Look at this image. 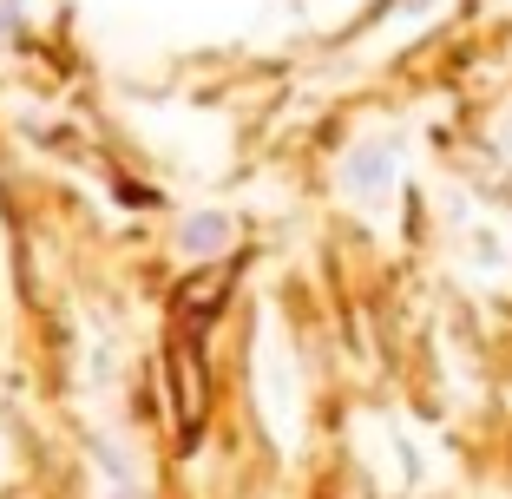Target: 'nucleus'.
Here are the masks:
<instances>
[{"label": "nucleus", "instance_id": "f257e3e1", "mask_svg": "<svg viewBox=\"0 0 512 499\" xmlns=\"http://www.w3.org/2000/svg\"><path fill=\"white\" fill-rule=\"evenodd\" d=\"M394 178H401V145L394 138H368V145H355V152L342 158V191L355 197V204H388Z\"/></svg>", "mask_w": 512, "mask_h": 499}, {"label": "nucleus", "instance_id": "f03ea898", "mask_svg": "<svg viewBox=\"0 0 512 499\" xmlns=\"http://www.w3.org/2000/svg\"><path fill=\"white\" fill-rule=\"evenodd\" d=\"M178 243H184V257H211V250H224V243H230V217H217V211L184 217V224H178Z\"/></svg>", "mask_w": 512, "mask_h": 499}, {"label": "nucleus", "instance_id": "7ed1b4c3", "mask_svg": "<svg viewBox=\"0 0 512 499\" xmlns=\"http://www.w3.org/2000/svg\"><path fill=\"white\" fill-rule=\"evenodd\" d=\"M473 250H480V263H486V270H493V263H499V243L486 237V230H480V237H473Z\"/></svg>", "mask_w": 512, "mask_h": 499}, {"label": "nucleus", "instance_id": "20e7f679", "mask_svg": "<svg viewBox=\"0 0 512 499\" xmlns=\"http://www.w3.org/2000/svg\"><path fill=\"white\" fill-rule=\"evenodd\" d=\"M499 152L512 158V112H506V119H499Z\"/></svg>", "mask_w": 512, "mask_h": 499}, {"label": "nucleus", "instance_id": "39448f33", "mask_svg": "<svg viewBox=\"0 0 512 499\" xmlns=\"http://www.w3.org/2000/svg\"><path fill=\"white\" fill-rule=\"evenodd\" d=\"M427 7H434V0H401V14H427Z\"/></svg>", "mask_w": 512, "mask_h": 499}]
</instances>
